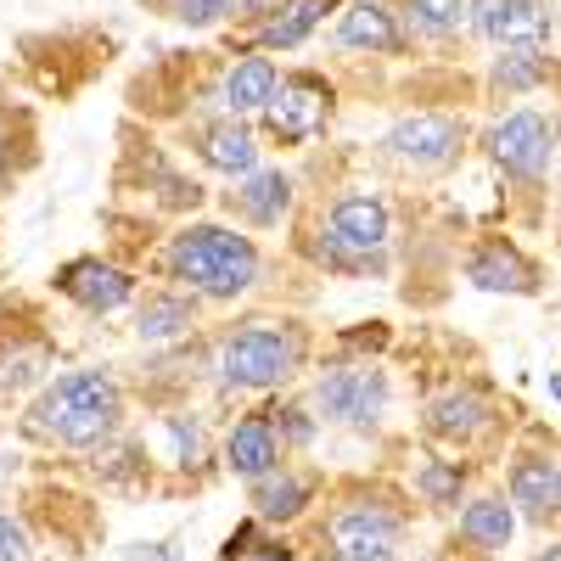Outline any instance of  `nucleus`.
<instances>
[{"label":"nucleus","instance_id":"b1692460","mask_svg":"<svg viewBox=\"0 0 561 561\" xmlns=\"http://www.w3.org/2000/svg\"><path fill=\"white\" fill-rule=\"evenodd\" d=\"M460 460H433V466H421V478H415V489L427 494L433 505H455L460 500Z\"/></svg>","mask_w":561,"mask_h":561},{"label":"nucleus","instance_id":"c756f323","mask_svg":"<svg viewBox=\"0 0 561 561\" xmlns=\"http://www.w3.org/2000/svg\"><path fill=\"white\" fill-rule=\"evenodd\" d=\"M280 427H287L293 444H309V438H314V427H309V415H304V410H280Z\"/></svg>","mask_w":561,"mask_h":561},{"label":"nucleus","instance_id":"6e6552de","mask_svg":"<svg viewBox=\"0 0 561 561\" xmlns=\"http://www.w3.org/2000/svg\"><path fill=\"white\" fill-rule=\"evenodd\" d=\"M388 147H393L404 163H415V169H438V163H449V158L460 152V124L444 118V113H415V118L393 124Z\"/></svg>","mask_w":561,"mask_h":561},{"label":"nucleus","instance_id":"c9c22d12","mask_svg":"<svg viewBox=\"0 0 561 561\" xmlns=\"http://www.w3.org/2000/svg\"><path fill=\"white\" fill-rule=\"evenodd\" d=\"M556 135H561V129H556Z\"/></svg>","mask_w":561,"mask_h":561},{"label":"nucleus","instance_id":"2f4dec72","mask_svg":"<svg viewBox=\"0 0 561 561\" xmlns=\"http://www.w3.org/2000/svg\"><path fill=\"white\" fill-rule=\"evenodd\" d=\"M230 561H287V550H280V545H259V550H237Z\"/></svg>","mask_w":561,"mask_h":561},{"label":"nucleus","instance_id":"423d86ee","mask_svg":"<svg viewBox=\"0 0 561 561\" xmlns=\"http://www.w3.org/2000/svg\"><path fill=\"white\" fill-rule=\"evenodd\" d=\"M270 135L275 140H304L325 124V113H332V90H325V79L314 73H293L287 84L270 96Z\"/></svg>","mask_w":561,"mask_h":561},{"label":"nucleus","instance_id":"f257e3e1","mask_svg":"<svg viewBox=\"0 0 561 561\" xmlns=\"http://www.w3.org/2000/svg\"><path fill=\"white\" fill-rule=\"evenodd\" d=\"M118 427V382L107 370H68L28 410L34 438H57L68 449H90Z\"/></svg>","mask_w":561,"mask_h":561},{"label":"nucleus","instance_id":"a878e982","mask_svg":"<svg viewBox=\"0 0 561 561\" xmlns=\"http://www.w3.org/2000/svg\"><path fill=\"white\" fill-rule=\"evenodd\" d=\"M460 7L466 0H410V23L421 34H449L460 23Z\"/></svg>","mask_w":561,"mask_h":561},{"label":"nucleus","instance_id":"4468645a","mask_svg":"<svg viewBox=\"0 0 561 561\" xmlns=\"http://www.w3.org/2000/svg\"><path fill=\"white\" fill-rule=\"evenodd\" d=\"M511 500L528 505L534 517H550V511H561V466L539 460V455H523L517 466H511Z\"/></svg>","mask_w":561,"mask_h":561},{"label":"nucleus","instance_id":"393cba45","mask_svg":"<svg viewBox=\"0 0 561 561\" xmlns=\"http://www.w3.org/2000/svg\"><path fill=\"white\" fill-rule=\"evenodd\" d=\"M320 12H325V0H298V7H293L287 18H275V23H270V34H264V39H270V45H298V39L320 23Z\"/></svg>","mask_w":561,"mask_h":561},{"label":"nucleus","instance_id":"9d476101","mask_svg":"<svg viewBox=\"0 0 561 561\" xmlns=\"http://www.w3.org/2000/svg\"><path fill=\"white\" fill-rule=\"evenodd\" d=\"M478 28L500 45H539L550 34V12L545 0H478L472 7Z\"/></svg>","mask_w":561,"mask_h":561},{"label":"nucleus","instance_id":"4be33fe9","mask_svg":"<svg viewBox=\"0 0 561 561\" xmlns=\"http://www.w3.org/2000/svg\"><path fill=\"white\" fill-rule=\"evenodd\" d=\"M304 500H309V489H304L298 478H275V472H264V478H259V489H253V505L264 511L270 523H280V517H298Z\"/></svg>","mask_w":561,"mask_h":561},{"label":"nucleus","instance_id":"c85d7f7f","mask_svg":"<svg viewBox=\"0 0 561 561\" xmlns=\"http://www.w3.org/2000/svg\"><path fill=\"white\" fill-rule=\"evenodd\" d=\"M23 556H28V534L12 517H0V561H23Z\"/></svg>","mask_w":561,"mask_h":561},{"label":"nucleus","instance_id":"9b49d317","mask_svg":"<svg viewBox=\"0 0 561 561\" xmlns=\"http://www.w3.org/2000/svg\"><path fill=\"white\" fill-rule=\"evenodd\" d=\"M57 280H62V293H68L73 304L96 309V314H107V309H124V304L135 298V280H129L124 270L102 264V259H79V264H68Z\"/></svg>","mask_w":561,"mask_h":561},{"label":"nucleus","instance_id":"7ed1b4c3","mask_svg":"<svg viewBox=\"0 0 561 561\" xmlns=\"http://www.w3.org/2000/svg\"><path fill=\"white\" fill-rule=\"evenodd\" d=\"M298 359H304V337L293 325H248V332L225 337L219 377L230 388H275L298 370Z\"/></svg>","mask_w":561,"mask_h":561},{"label":"nucleus","instance_id":"72a5a7b5","mask_svg":"<svg viewBox=\"0 0 561 561\" xmlns=\"http://www.w3.org/2000/svg\"><path fill=\"white\" fill-rule=\"evenodd\" d=\"M534 561H561V545H550V550H539Z\"/></svg>","mask_w":561,"mask_h":561},{"label":"nucleus","instance_id":"a211bd4d","mask_svg":"<svg viewBox=\"0 0 561 561\" xmlns=\"http://www.w3.org/2000/svg\"><path fill=\"white\" fill-rule=\"evenodd\" d=\"M483 415L489 410L478 393H444L427 404V433L433 438H472V433H483Z\"/></svg>","mask_w":561,"mask_h":561},{"label":"nucleus","instance_id":"39448f33","mask_svg":"<svg viewBox=\"0 0 561 561\" xmlns=\"http://www.w3.org/2000/svg\"><path fill=\"white\" fill-rule=\"evenodd\" d=\"M388 248V208L377 197H343L325 225V253L337 264H365L370 253Z\"/></svg>","mask_w":561,"mask_h":561},{"label":"nucleus","instance_id":"f704fd0d","mask_svg":"<svg viewBox=\"0 0 561 561\" xmlns=\"http://www.w3.org/2000/svg\"><path fill=\"white\" fill-rule=\"evenodd\" d=\"M550 393H556V399H561V377H550Z\"/></svg>","mask_w":561,"mask_h":561},{"label":"nucleus","instance_id":"ddd939ff","mask_svg":"<svg viewBox=\"0 0 561 561\" xmlns=\"http://www.w3.org/2000/svg\"><path fill=\"white\" fill-rule=\"evenodd\" d=\"M225 460H230V472L237 478H264L275 472V427H270V415H248L237 421V433L225 438Z\"/></svg>","mask_w":561,"mask_h":561},{"label":"nucleus","instance_id":"7c9ffc66","mask_svg":"<svg viewBox=\"0 0 561 561\" xmlns=\"http://www.w3.org/2000/svg\"><path fill=\"white\" fill-rule=\"evenodd\" d=\"M124 561H180V556H174V545H135Z\"/></svg>","mask_w":561,"mask_h":561},{"label":"nucleus","instance_id":"20e7f679","mask_svg":"<svg viewBox=\"0 0 561 561\" xmlns=\"http://www.w3.org/2000/svg\"><path fill=\"white\" fill-rule=\"evenodd\" d=\"M314 404L343 427H377L388 410V377L377 365H343L314 382Z\"/></svg>","mask_w":561,"mask_h":561},{"label":"nucleus","instance_id":"cd10ccee","mask_svg":"<svg viewBox=\"0 0 561 561\" xmlns=\"http://www.w3.org/2000/svg\"><path fill=\"white\" fill-rule=\"evenodd\" d=\"M225 12H237V0H180V23H192V28H208Z\"/></svg>","mask_w":561,"mask_h":561},{"label":"nucleus","instance_id":"2eb2a0df","mask_svg":"<svg viewBox=\"0 0 561 561\" xmlns=\"http://www.w3.org/2000/svg\"><path fill=\"white\" fill-rule=\"evenodd\" d=\"M270 96H275V62H270V57H242L237 68H230V79H225V107L237 113V118L270 107Z\"/></svg>","mask_w":561,"mask_h":561},{"label":"nucleus","instance_id":"5701e85b","mask_svg":"<svg viewBox=\"0 0 561 561\" xmlns=\"http://www.w3.org/2000/svg\"><path fill=\"white\" fill-rule=\"evenodd\" d=\"M185 325H192V304L185 298H147V309H140V337L147 343H169Z\"/></svg>","mask_w":561,"mask_h":561},{"label":"nucleus","instance_id":"f03ea898","mask_svg":"<svg viewBox=\"0 0 561 561\" xmlns=\"http://www.w3.org/2000/svg\"><path fill=\"white\" fill-rule=\"evenodd\" d=\"M169 270L192 293L237 298V293L253 287L259 253H253L248 237H237V230H225V225H192V230H180V237L169 242Z\"/></svg>","mask_w":561,"mask_h":561},{"label":"nucleus","instance_id":"0eeeda50","mask_svg":"<svg viewBox=\"0 0 561 561\" xmlns=\"http://www.w3.org/2000/svg\"><path fill=\"white\" fill-rule=\"evenodd\" d=\"M494 158L505 174L517 180H539L550 169V124L539 113H511L500 129H494Z\"/></svg>","mask_w":561,"mask_h":561},{"label":"nucleus","instance_id":"473e14b6","mask_svg":"<svg viewBox=\"0 0 561 561\" xmlns=\"http://www.w3.org/2000/svg\"><path fill=\"white\" fill-rule=\"evenodd\" d=\"M242 7H248L253 18H264V12H280V0H242Z\"/></svg>","mask_w":561,"mask_h":561},{"label":"nucleus","instance_id":"aec40b11","mask_svg":"<svg viewBox=\"0 0 561 561\" xmlns=\"http://www.w3.org/2000/svg\"><path fill=\"white\" fill-rule=\"evenodd\" d=\"M550 79V57L539 45H505V57L494 62V84L500 90H534Z\"/></svg>","mask_w":561,"mask_h":561},{"label":"nucleus","instance_id":"6ab92c4d","mask_svg":"<svg viewBox=\"0 0 561 561\" xmlns=\"http://www.w3.org/2000/svg\"><path fill=\"white\" fill-rule=\"evenodd\" d=\"M343 45H365V51H399L404 34L393 28V18H388L382 7L359 0V7L343 12Z\"/></svg>","mask_w":561,"mask_h":561},{"label":"nucleus","instance_id":"f8f14e48","mask_svg":"<svg viewBox=\"0 0 561 561\" xmlns=\"http://www.w3.org/2000/svg\"><path fill=\"white\" fill-rule=\"evenodd\" d=\"M466 280L483 293H534V270L517 248H505V242H489L472 253V264H466Z\"/></svg>","mask_w":561,"mask_h":561},{"label":"nucleus","instance_id":"1a4fd4ad","mask_svg":"<svg viewBox=\"0 0 561 561\" xmlns=\"http://www.w3.org/2000/svg\"><path fill=\"white\" fill-rule=\"evenodd\" d=\"M332 545L343 561H388L399 550V523L388 511H370V505H354L332 523Z\"/></svg>","mask_w":561,"mask_h":561},{"label":"nucleus","instance_id":"dca6fc26","mask_svg":"<svg viewBox=\"0 0 561 561\" xmlns=\"http://www.w3.org/2000/svg\"><path fill=\"white\" fill-rule=\"evenodd\" d=\"M293 203V180L280 169H264V174H248V185L237 192V208L253 219V225H275Z\"/></svg>","mask_w":561,"mask_h":561},{"label":"nucleus","instance_id":"412c9836","mask_svg":"<svg viewBox=\"0 0 561 561\" xmlns=\"http://www.w3.org/2000/svg\"><path fill=\"white\" fill-rule=\"evenodd\" d=\"M511 528H517V517H511L505 500H478V505H466V517H460V534L472 545H489V550H500L511 539Z\"/></svg>","mask_w":561,"mask_h":561},{"label":"nucleus","instance_id":"bb28decb","mask_svg":"<svg viewBox=\"0 0 561 561\" xmlns=\"http://www.w3.org/2000/svg\"><path fill=\"white\" fill-rule=\"evenodd\" d=\"M163 433H169V444H174V460H180V466H197V460H203V433H197V421L169 415V421H163Z\"/></svg>","mask_w":561,"mask_h":561},{"label":"nucleus","instance_id":"f3484780","mask_svg":"<svg viewBox=\"0 0 561 561\" xmlns=\"http://www.w3.org/2000/svg\"><path fill=\"white\" fill-rule=\"evenodd\" d=\"M203 158H208L219 174H253L259 147H253V135L230 118V124H214V129L203 135Z\"/></svg>","mask_w":561,"mask_h":561}]
</instances>
